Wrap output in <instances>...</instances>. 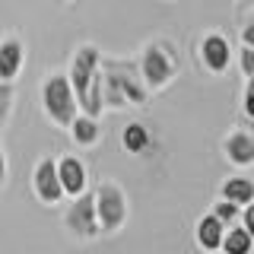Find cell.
<instances>
[{
    "label": "cell",
    "instance_id": "6da1fadb",
    "mask_svg": "<svg viewBox=\"0 0 254 254\" xmlns=\"http://www.w3.org/2000/svg\"><path fill=\"white\" fill-rule=\"evenodd\" d=\"M102 73V105L105 111H124V108H146L153 92L137 73L133 61L121 58H102L99 64Z\"/></svg>",
    "mask_w": 254,
    "mask_h": 254
},
{
    "label": "cell",
    "instance_id": "7a4b0ae2",
    "mask_svg": "<svg viewBox=\"0 0 254 254\" xmlns=\"http://www.w3.org/2000/svg\"><path fill=\"white\" fill-rule=\"evenodd\" d=\"M137 73L140 79L146 83L149 92H165L169 86L178 79V70H181V58H178V45L165 35H156L149 42L140 45V54H137Z\"/></svg>",
    "mask_w": 254,
    "mask_h": 254
},
{
    "label": "cell",
    "instance_id": "3957f363",
    "mask_svg": "<svg viewBox=\"0 0 254 254\" xmlns=\"http://www.w3.org/2000/svg\"><path fill=\"white\" fill-rule=\"evenodd\" d=\"M38 102H42V115L51 121L54 127L67 130V124L73 121V115L79 111L76 92L70 86V79L64 70H51L42 79V89H38Z\"/></svg>",
    "mask_w": 254,
    "mask_h": 254
},
{
    "label": "cell",
    "instance_id": "277c9868",
    "mask_svg": "<svg viewBox=\"0 0 254 254\" xmlns=\"http://www.w3.org/2000/svg\"><path fill=\"white\" fill-rule=\"evenodd\" d=\"M92 203H95V216H99L102 235H118L130 219V197L127 190L111 178H102L92 190Z\"/></svg>",
    "mask_w": 254,
    "mask_h": 254
},
{
    "label": "cell",
    "instance_id": "5b68a950",
    "mask_svg": "<svg viewBox=\"0 0 254 254\" xmlns=\"http://www.w3.org/2000/svg\"><path fill=\"white\" fill-rule=\"evenodd\" d=\"M232 54H235V48L229 42V35H222L216 29L203 32V35L197 38V45H194L197 70L206 73V76H226L229 67H232Z\"/></svg>",
    "mask_w": 254,
    "mask_h": 254
},
{
    "label": "cell",
    "instance_id": "8992f818",
    "mask_svg": "<svg viewBox=\"0 0 254 254\" xmlns=\"http://www.w3.org/2000/svg\"><path fill=\"white\" fill-rule=\"evenodd\" d=\"M67 210H64V232L73 242H95L102 235L99 229V216H95V203H92V190H83L76 197H67Z\"/></svg>",
    "mask_w": 254,
    "mask_h": 254
},
{
    "label": "cell",
    "instance_id": "52a82bcc",
    "mask_svg": "<svg viewBox=\"0 0 254 254\" xmlns=\"http://www.w3.org/2000/svg\"><path fill=\"white\" fill-rule=\"evenodd\" d=\"M32 194L42 206H61L67 197H64L61 178H58V159L54 156H42L32 169Z\"/></svg>",
    "mask_w": 254,
    "mask_h": 254
},
{
    "label": "cell",
    "instance_id": "ba28073f",
    "mask_svg": "<svg viewBox=\"0 0 254 254\" xmlns=\"http://www.w3.org/2000/svg\"><path fill=\"white\" fill-rule=\"evenodd\" d=\"M99 64H102V51H99V45H92V42H86V45H76L73 48V54H70V64H67V79H70V86H73V92H76V102L83 99V92H86V86H89V79L95 76V70H99Z\"/></svg>",
    "mask_w": 254,
    "mask_h": 254
},
{
    "label": "cell",
    "instance_id": "9c48e42d",
    "mask_svg": "<svg viewBox=\"0 0 254 254\" xmlns=\"http://www.w3.org/2000/svg\"><path fill=\"white\" fill-rule=\"evenodd\" d=\"M222 159H226L232 169H254V133L245 130V127H235L229 130L219 143Z\"/></svg>",
    "mask_w": 254,
    "mask_h": 254
},
{
    "label": "cell",
    "instance_id": "30bf717a",
    "mask_svg": "<svg viewBox=\"0 0 254 254\" xmlns=\"http://www.w3.org/2000/svg\"><path fill=\"white\" fill-rule=\"evenodd\" d=\"M58 178L64 188V197H76L89 190V165L79 156H61L58 159Z\"/></svg>",
    "mask_w": 254,
    "mask_h": 254
},
{
    "label": "cell",
    "instance_id": "8fae6325",
    "mask_svg": "<svg viewBox=\"0 0 254 254\" xmlns=\"http://www.w3.org/2000/svg\"><path fill=\"white\" fill-rule=\"evenodd\" d=\"M67 133H70V143H73L76 149H92V146L102 143V137H105V127H102V118L76 111L73 121L67 124Z\"/></svg>",
    "mask_w": 254,
    "mask_h": 254
},
{
    "label": "cell",
    "instance_id": "7c38bea8",
    "mask_svg": "<svg viewBox=\"0 0 254 254\" xmlns=\"http://www.w3.org/2000/svg\"><path fill=\"white\" fill-rule=\"evenodd\" d=\"M26 42H22L19 35H3L0 38V79H10L16 83L22 73V67H26Z\"/></svg>",
    "mask_w": 254,
    "mask_h": 254
},
{
    "label": "cell",
    "instance_id": "4fadbf2b",
    "mask_svg": "<svg viewBox=\"0 0 254 254\" xmlns=\"http://www.w3.org/2000/svg\"><path fill=\"white\" fill-rule=\"evenodd\" d=\"M222 232H226V226H222V222L213 216L210 210L200 213V216L194 219V245L200 251H219Z\"/></svg>",
    "mask_w": 254,
    "mask_h": 254
},
{
    "label": "cell",
    "instance_id": "5bb4252c",
    "mask_svg": "<svg viewBox=\"0 0 254 254\" xmlns=\"http://www.w3.org/2000/svg\"><path fill=\"white\" fill-rule=\"evenodd\" d=\"M149 146H153V133H149L146 124H140V121L124 124V130H121V149H124V153H130V156H146Z\"/></svg>",
    "mask_w": 254,
    "mask_h": 254
},
{
    "label": "cell",
    "instance_id": "9a60e30c",
    "mask_svg": "<svg viewBox=\"0 0 254 254\" xmlns=\"http://www.w3.org/2000/svg\"><path fill=\"white\" fill-rule=\"evenodd\" d=\"M219 197L245 206L248 200H254V178H248V175H229V178L219 185Z\"/></svg>",
    "mask_w": 254,
    "mask_h": 254
},
{
    "label": "cell",
    "instance_id": "2e32d148",
    "mask_svg": "<svg viewBox=\"0 0 254 254\" xmlns=\"http://www.w3.org/2000/svg\"><path fill=\"white\" fill-rule=\"evenodd\" d=\"M251 248H254V235L242 226V222H232V226H226V232H222V242H219V251H226V254H248Z\"/></svg>",
    "mask_w": 254,
    "mask_h": 254
},
{
    "label": "cell",
    "instance_id": "e0dca14e",
    "mask_svg": "<svg viewBox=\"0 0 254 254\" xmlns=\"http://www.w3.org/2000/svg\"><path fill=\"white\" fill-rule=\"evenodd\" d=\"M13 105H16V83H10V79H0V130L6 127V121H10Z\"/></svg>",
    "mask_w": 254,
    "mask_h": 254
},
{
    "label": "cell",
    "instance_id": "ac0fdd59",
    "mask_svg": "<svg viewBox=\"0 0 254 254\" xmlns=\"http://www.w3.org/2000/svg\"><path fill=\"white\" fill-rule=\"evenodd\" d=\"M210 213L222 222V226H232V222H238V213H242V206L232 203V200H226V197H216V200L210 203Z\"/></svg>",
    "mask_w": 254,
    "mask_h": 254
},
{
    "label": "cell",
    "instance_id": "d6986e66",
    "mask_svg": "<svg viewBox=\"0 0 254 254\" xmlns=\"http://www.w3.org/2000/svg\"><path fill=\"white\" fill-rule=\"evenodd\" d=\"M242 115H245V121H254V76H245V89H242Z\"/></svg>",
    "mask_w": 254,
    "mask_h": 254
},
{
    "label": "cell",
    "instance_id": "ffe728a7",
    "mask_svg": "<svg viewBox=\"0 0 254 254\" xmlns=\"http://www.w3.org/2000/svg\"><path fill=\"white\" fill-rule=\"evenodd\" d=\"M238 38H242V45H251L254 48V6L242 13V29H238Z\"/></svg>",
    "mask_w": 254,
    "mask_h": 254
},
{
    "label": "cell",
    "instance_id": "44dd1931",
    "mask_svg": "<svg viewBox=\"0 0 254 254\" xmlns=\"http://www.w3.org/2000/svg\"><path fill=\"white\" fill-rule=\"evenodd\" d=\"M238 70H242V76H254V48L251 45L238 48Z\"/></svg>",
    "mask_w": 254,
    "mask_h": 254
},
{
    "label": "cell",
    "instance_id": "7402d4cb",
    "mask_svg": "<svg viewBox=\"0 0 254 254\" xmlns=\"http://www.w3.org/2000/svg\"><path fill=\"white\" fill-rule=\"evenodd\" d=\"M238 222H242V226L254 235V200H248V203L242 206V213H238Z\"/></svg>",
    "mask_w": 254,
    "mask_h": 254
},
{
    "label": "cell",
    "instance_id": "603a6c76",
    "mask_svg": "<svg viewBox=\"0 0 254 254\" xmlns=\"http://www.w3.org/2000/svg\"><path fill=\"white\" fill-rule=\"evenodd\" d=\"M6 178H10V159H6L3 143H0V190L6 188Z\"/></svg>",
    "mask_w": 254,
    "mask_h": 254
},
{
    "label": "cell",
    "instance_id": "cb8c5ba5",
    "mask_svg": "<svg viewBox=\"0 0 254 254\" xmlns=\"http://www.w3.org/2000/svg\"><path fill=\"white\" fill-rule=\"evenodd\" d=\"M232 3H235V13L242 16L245 10H251V6H254V0H232Z\"/></svg>",
    "mask_w": 254,
    "mask_h": 254
},
{
    "label": "cell",
    "instance_id": "d4e9b609",
    "mask_svg": "<svg viewBox=\"0 0 254 254\" xmlns=\"http://www.w3.org/2000/svg\"><path fill=\"white\" fill-rule=\"evenodd\" d=\"M58 3H73V0H58Z\"/></svg>",
    "mask_w": 254,
    "mask_h": 254
}]
</instances>
